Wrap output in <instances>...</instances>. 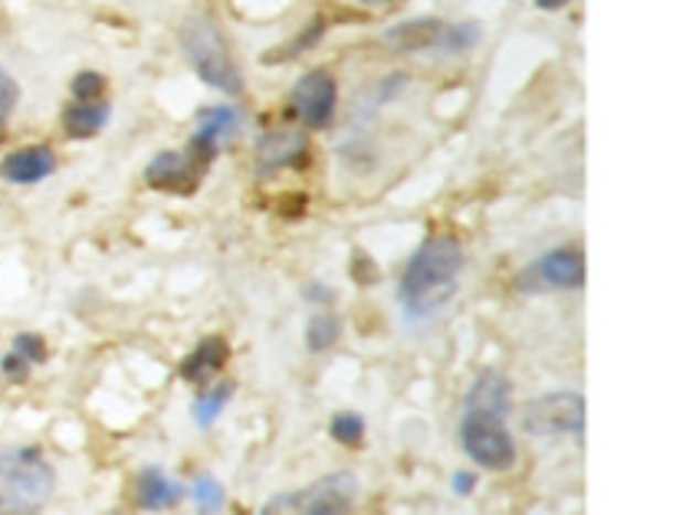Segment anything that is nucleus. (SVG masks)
I'll return each mask as SVG.
<instances>
[{
    "label": "nucleus",
    "instance_id": "9d476101",
    "mask_svg": "<svg viewBox=\"0 0 673 515\" xmlns=\"http://www.w3.org/2000/svg\"><path fill=\"white\" fill-rule=\"evenodd\" d=\"M241 129V116L227 106H214V109H204L197 116V131L191 138V151L204 161H211L217 154V148L224 141H231Z\"/></svg>",
    "mask_w": 673,
    "mask_h": 515
},
{
    "label": "nucleus",
    "instance_id": "5701e85b",
    "mask_svg": "<svg viewBox=\"0 0 673 515\" xmlns=\"http://www.w3.org/2000/svg\"><path fill=\"white\" fill-rule=\"evenodd\" d=\"M17 99H20V86L13 83V76L0 66V131L7 129L13 109H17Z\"/></svg>",
    "mask_w": 673,
    "mask_h": 515
},
{
    "label": "nucleus",
    "instance_id": "1a4fd4ad",
    "mask_svg": "<svg viewBox=\"0 0 673 515\" xmlns=\"http://www.w3.org/2000/svg\"><path fill=\"white\" fill-rule=\"evenodd\" d=\"M204 158L194 151H161L145 168V181L164 194H194L204 178Z\"/></svg>",
    "mask_w": 673,
    "mask_h": 515
},
{
    "label": "nucleus",
    "instance_id": "20e7f679",
    "mask_svg": "<svg viewBox=\"0 0 673 515\" xmlns=\"http://www.w3.org/2000/svg\"><path fill=\"white\" fill-rule=\"evenodd\" d=\"M359 500V480L352 473H329L306 490L273 496L260 515H349Z\"/></svg>",
    "mask_w": 673,
    "mask_h": 515
},
{
    "label": "nucleus",
    "instance_id": "4468645a",
    "mask_svg": "<svg viewBox=\"0 0 673 515\" xmlns=\"http://www.w3.org/2000/svg\"><path fill=\"white\" fill-rule=\"evenodd\" d=\"M444 33V23L437 17H420V20H407L398 23L385 33V46L398 50V53H414V50H427L437 46Z\"/></svg>",
    "mask_w": 673,
    "mask_h": 515
},
{
    "label": "nucleus",
    "instance_id": "cd10ccee",
    "mask_svg": "<svg viewBox=\"0 0 673 515\" xmlns=\"http://www.w3.org/2000/svg\"><path fill=\"white\" fill-rule=\"evenodd\" d=\"M453 490H457V493H470V490H473V476H470V473H460L457 483H453Z\"/></svg>",
    "mask_w": 673,
    "mask_h": 515
},
{
    "label": "nucleus",
    "instance_id": "dca6fc26",
    "mask_svg": "<svg viewBox=\"0 0 673 515\" xmlns=\"http://www.w3.org/2000/svg\"><path fill=\"white\" fill-rule=\"evenodd\" d=\"M467 410H487L496 417L510 414V382L496 372H487L477 378V385L467 394Z\"/></svg>",
    "mask_w": 673,
    "mask_h": 515
},
{
    "label": "nucleus",
    "instance_id": "f8f14e48",
    "mask_svg": "<svg viewBox=\"0 0 673 515\" xmlns=\"http://www.w3.org/2000/svg\"><path fill=\"white\" fill-rule=\"evenodd\" d=\"M306 158H309V141L299 131H269L257 144V161H260V171L267 174L286 164H299Z\"/></svg>",
    "mask_w": 673,
    "mask_h": 515
},
{
    "label": "nucleus",
    "instance_id": "9b49d317",
    "mask_svg": "<svg viewBox=\"0 0 673 515\" xmlns=\"http://www.w3.org/2000/svg\"><path fill=\"white\" fill-rule=\"evenodd\" d=\"M56 171V154L46 144H30L0 161V178L10 184H36Z\"/></svg>",
    "mask_w": 673,
    "mask_h": 515
},
{
    "label": "nucleus",
    "instance_id": "f3484780",
    "mask_svg": "<svg viewBox=\"0 0 673 515\" xmlns=\"http://www.w3.org/2000/svg\"><path fill=\"white\" fill-rule=\"evenodd\" d=\"M106 122H109L106 103H76L63 116V126H66L70 138H93L96 131L106 129Z\"/></svg>",
    "mask_w": 673,
    "mask_h": 515
},
{
    "label": "nucleus",
    "instance_id": "7ed1b4c3",
    "mask_svg": "<svg viewBox=\"0 0 673 515\" xmlns=\"http://www.w3.org/2000/svg\"><path fill=\"white\" fill-rule=\"evenodd\" d=\"M181 50L191 60L194 73L207 86H214V89H221L227 96L244 93V76H241L237 63L231 60L227 43H224V36H221L217 23L211 17L194 13V17H188L181 23Z\"/></svg>",
    "mask_w": 673,
    "mask_h": 515
},
{
    "label": "nucleus",
    "instance_id": "a211bd4d",
    "mask_svg": "<svg viewBox=\"0 0 673 515\" xmlns=\"http://www.w3.org/2000/svg\"><path fill=\"white\" fill-rule=\"evenodd\" d=\"M339 335H342V322H339L335 315H316V319L309 322V329H306V342H309L312 352L332 348V345L339 342Z\"/></svg>",
    "mask_w": 673,
    "mask_h": 515
},
{
    "label": "nucleus",
    "instance_id": "6ab92c4d",
    "mask_svg": "<svg viewBox=\"0 0 673 515\" xmlns=\"http://www.w3.org/2000/svg\"><path fill=\"white\" fill-rule=\"evenodd\" d=\"M231 390H234V385H217L214 390L201 394V397H197V404H194V420H197L201 427H211V423L221 417V410L227 407Z\"/></svg>",
    "mask_w": 673,
    "mask_h": 515
},
{
    "label": "nucleus",
    "instance_id": "a878e982",
    "mask_svg": "<svg viewBox=\"0 0 673 515\" xmlns=\"http://www.w3.org/2000/svg\"><path fill=\"white\" fill-rule=\"evenodd\" d=\"M319 36H322V20H316V23H312V26H309V30H306V33H302V36H299V40H296V43H292V46H289V50H279V53H269L267 60H269V63H276V60H292V56H296V53H302V50H309V46H312V43H316V40H319Z\"/></svg>",
    "mask_w": 673,
    "mask_h": 515
},
{
    "label": "nucleus",
    "instance_id": "c85d7f7f",
    "mask_svg": "<svg viewBox=\"0 0 673 515\" xmlns=\"http://www.w3.org/2000/svg\"><path fill=\"white\" fill-rule=\"evenodd\" d=\"M568 0H536L538 10H558V7H565Z\"/></svg>",
    "mask_w": 673,
    "mask_h": 515
},
{
    "label": "nucleus",
    "instance_id": "bb28decb",
    "mask_svg": "<svg viewBox=\"0 0 673 515\" xmlns=\"http://www.w3.org/2000/svg\"><path fill=\"white\" fill-rule=\"evenodd\" d=\"M0 368H3V375H7L10 382H23V378H26V372H30V362H26V358H20L17 352H10V355L3 358V365H0Z\"/></svg>",
    "mask_w": 673,
    "mask_h": 515
},
{
    "label": "nucleus",
    "instance_id": "b1692460",
    "mask_svg": "<svg viewBox=\"0 0 673 515\" xmlns=\"http://www.w3.org/2000/svg\"><path fill=\"white\" fill-rule=\"evenodd\" d=\"M103 89H106V79H103L99 73H79V76L73 79V96H76L79 103H96V99L103 96Z\"/></svg>",
    "mask_w": 673,
    "mask_h": 515
},
{
    "label": "nucleus",
    "instance_id": "6e6552de",
    "mask_svg": "<svg viewBox=\"0 0 673 515\" xmlns=\"http://www.w3.org/2000/svg\"><path fill=\"white\" fill-rule=\"evenodd\" d=\"M335 103H339V86L329 69L306 73L292 89V109L306 129H325L335 116Z\"/></svg>",
    "mask_w": 673,
    "mask_h": 515
},
{
    "label": "nucleus",
    "instance_id": "39448f33",
    "mask_svg": "<svg viewBox=\"0 0 673 515\" xmlns=\"http://www.w3.org/2000/svg\"><path fill=\"white\" fill-rule=\"evenodd\" d=\"M460 443L467 457L493 473H506L516 463V443L503 423V417L487 410H467L460 420Z\"/></svg>",
    "mask_w": 673,
    "mask_h": 515
},
{
    "label": "nucleus",
    "instance_id": "393cba45",
    "mask_svg": "<svg viewBox=\"0 0 673 515\" xmlns=\"http://www.w3.org/2000/svg\"><path fill=\"white\" fill-rule=\"evenodd\" d=\"M13 352H17L20 358H26L30 365H40V362L46 358V342H43L40 335H33V332H23V335L13 339Z\"/></svg>",
    "mask_w": 673,
    "mask_h": 515
},
{
    "label": "nucleus",
    "instance_id": "f257e3e1",
    "mask_svg": "<svg viewBox=\"0 0 673 515\" xmlns=\"http://www.w3.org/2000/svg\"><path fill=\"white\" fill-rule=\"evenodd\" d=\"M463 272V250L453 237H430L404 266L398 299L410 319H427L450 302Z\"/></svg>",
    "mask_w": 673,
    "mask_h": 515
},
{
    "label": "nucleus",
    "instance_id": "aec40b11",
    "mask_svg": "<svg viewBox=\"0 0 673 515\" xmlns=\"http://www.w3.org/2000/svg\"><path fill=\"white\" fill-rule=\"evenodd\" d=\"M329 433L342 443V447H359L365 437V420L359 414H335L329 423Z\"/></svg>",
    "mask_w": 673,
    "mask_h": 515
},
{
    "label": "nucleus",
    "instance_id": "423d86ee",
    "mask_svg": "<svg viewBox=\"0 0 673 515\" xmlns=\"http://www.w3.org/2000/svg\"><path fill=\"white\" fill-rule=\"evenodd\" d=\"M523 427L533 437H555V433H581L585 427V400L575 390L542 394L523 407Z\"/></svg>",
    "mask_w": 673,
    "mask_h": 515
},
{
    "label": "nucleus",
    "instance_id": "ddd939ff",
    "mask_svg": "<svg viewBox=\"0 0 673 515\" xmlns=\"http://www.w3.org/2000/svg\"><path fill=\"white\" fill-rule=\"evenodd\" d=\"M231 358V348L221 335H211L204 339L184 362H181V378L191 382V385H207Z\"/></svg>",
    "mask_w": 673,
    "mask_h": 515
},
{
    "label": "nucleus",
    "instance_id": "412c9836",
    "mask_svg": "<svg viewBox=\"0 0 673 515\" xmlns=\"http://www.w3.org/2000/svg\"><path fill=\"white\" fill-rule=\"evenodd\" d=\"M194 500H197V513L217 515L224 509V486L214 476H201L194 486Z\"/></svg>",
    "mask_w": 673,
    "mask_h": 515
},
{
    "label": "nucleus",
    "instance_id": "f03ea898",
    "mask_svg": "<svg viewBox=\"0 0 673 515\" xmlns=\"http://www.w3.org/2000/svg\"><path fill=\"white\" fill-rule=\"evenodd\" d=\"M56 473L36 447L0 453V515H43Z\"/></svg>",
    "mask_w": 673,
    "mask_h": 515
},
{
    "label": "nucleus",
    "instance_id": "c756f323",
    "mask_svg": "<svg viewBox=\"0 0 673 515\" xmlns=\"http://www.w3.org/2000/svg\"><path fill=\"white\" fill-rule=\"evenodd\" d=\"M368 3H385V0H368Z\"/></svg>",
    "mask_w": 673,
    "mask_h": 515
},
{
    "label": "nucleus",
    "instance_id": "0eeeda50",
    "mask_svg": "<svg viewBox=\"0 0 673 515\" xmlns=\"http://www.w3.org/2000/svg\"><path fill=\"white\" fill-rule=\"evenodd\" d=\"M581 286H585V257L575 247H562L533 259L516 276L520 292H555V289L562 292V289H581Z\"/></svg>",
    "mask_w": 673,
    "mask_h": 515
},
{
    "label": "nucleus",
    "instance_id": "4be33fe9",
    "mask_svg": "<svg viewBox=\"0 0 673 515\" xmlns=\"http://www.w3.org/2000/svg\"><path fill=\"white\" fill-rule=\"evenodd\" d=\"M480 40V23H460V26H444L440 33V43L450 50V53H460V50H470L473 43Z\"/></svg>",
    "mask_w": 673,
    "mask_h": 515
},
{
    "label": "nucleus",
    "instance_id": "2eb2a0df",
    "mask_svg": "<svg viewBox=\"0 0 673 515\" xmlns=\"http://www.w3.org/2000/svg\"><path fill=\"white\" fill-rule=\"evenodd\" d=\"M184 496V490L178 483H171L161 470H145L138 476V486H135V500L145 513H161V509H171L178 506Z\"/></svg>",
    "mask_w": 673,
    "mask_h": 515
}]
</instances>
